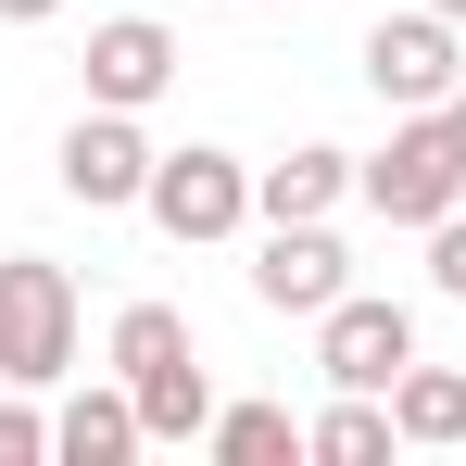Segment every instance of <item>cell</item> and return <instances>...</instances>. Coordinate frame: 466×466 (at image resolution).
Returning <instances> with one entry per match:
<instances>
[{"label": "cell", "instance_id": "cell-6", "mask_svg": "<svg viewBox=\"0 0 466 466\" xmlns=\"http://www.w3.org/2000/svg\"><path fill=\"white\" fill-rule=\"evenodd\" d=\"M64 202H88V215H114V202H139V189H152V139H139V114H114V101H88L76 127H64Z\"/></svg>", "mask_w": 466, "mask_h": 466}, {"label": "cell", "instance_id": "cell-15", "mask_svg": "<svg viewBox=\"0 0 466 466\" xmlns=\"http://www.w3.org/2000/svg\"><path fill=\"white\" fill-rule=\"evenodd\" d=\"M189 353V315L177 303H127L114 315V379H152V366H177Z\"/></svg>", "mask_w": 466, "mask_h": 466}, {"label": "cell", "instance_id": "cell-3", "mask_svg": "<svg viewBox=\"0 0 466 466\" xmlns=\"http://www.w3.org/2000/svg\"><path fill=\"white\" fill-rule=\"evenodd\" d=\"M366 88L403 101V114H441L466 88V51H454V13H379L366 25Z\"/></svg>", "mask_w": 466, "mask_h": 466}, {"label": "cell", "instance_id": "cell-5", "mask_svg": "<svg viewBox=\"0 0 466 466\" xmlns=\"http://www.w3.org/2000/svg\"><path fill=\"white\" fill-rule=\"evenodd\" d=\"M315 366H328V390H390L416 366V315L379 303V290H340V303L315 315Z\"/></svg>", "mask_w": 466, "mask_h": 466}, {"label": "cell", "instance_id": "cell-11", "mask_svg": "<svg viewBox=\"0 0 466 466\" xmlns=\"http://www.w3.org/2000/svg\"><path fill=\"white\" fill-rule=\"evenodd\" d=\"M390 429L429 441V454L466 441V366H403V379H390Z\"/></svg>", "mask_w": 466, "mask_h": 466}, {"label": "cell", "instance_id": "cell-20", "mask_svg": "<svg viewBox=\"0 0 466 466\" xmlns=\"http://www.w3.org/2000/svg\"><path fill=\"white\" fill-rule=\"evenodd\" d=\"M429 13H454V25H466V0H429Z\"/></svg>", "mask_w": 466, "mask_h": 466}, {"label": "cell", "instance_id": "cell-19", "mask_svg": "<svg viewBox=\"0 0 466 466\" xmlns=\"http://www.w3.org/2000/svg\"><path fill=\"white\" fill-rule=\"evenodd\" d=\"M441 127H454V152H466V88H454V101H441Z\"/></svg>", "mask_w": 466, "mask_h": 466}, {"label": "cell", "instance_id": "cell-7", "mask_svg": "<svg viewBox=\"0 0 466 466\" xmlns=\"http://www.w3.org/2000/svg\"><path fill=\"white\" fill-rule=\"evenodd\" d=\"M340 290H353V252L328 239V215L265 228V252H252V303H265V315H328Z\"/></svg>", "mask_w": 466, "mask_h": 466}, {"label": "cell", "instance_id": "cell-9", "mask_svg": "<svg viewBox=\"0 0 466 466\" xmlns=\"http://www.w3.org/2000/svg\"><path fill=\"white\" fill-rule=\"evenodd\" d=\"M340 189H353V152L303 139L290 164H265V177H252V215H265V228H290V215H340Z\"/></svg>", "mask_w": 466, "mask_h": 466}, {"label": "cell", "instance_id": "cell-10", "mask_svg": "<svg viewBox=\"0 0 466 466\" xmlns=\"http://www.w3.org/2000/svg\"><path fill=\"white\" fill-rule=\"evenodd\" d=\"M139 441H152V429H139V390H76V403L51 416V454L64 466H127Z\"/></svg>", "mask_w": 466, "mask_h": 466}, {"label": "cell", "instance_id": "cell-14", "mask_svg": "<svg viewBox=\"0 0 466 466\" xmlns=\"http://www.w3.org/2000/svg\"><path fill=\"white\" fill-rule=\"evenodd\" d=\"M202 441H215L228 466H290V454H303V429H290V403H228V416H215Z\"/></svg>", "mask_w": 466, "mask_h": 466}, {"label": "cell", "instance_id": "cell-18", "mask_svg": "<svg viewBox=\"0 0 466 466\" xmlns=\"http://www.w3.org/2000/svg\"><path fill=\"white\" fill-rule=\"evenodd\" d=\"M51 13H64V0H0V25H51Z\"/></svg>", "mask_w": 466, "mask_h": 466}, {"label": "cell", "instance_id": "cell-1", "mask_svg": "<svg viewBox=\"0 0 466 466\" xmlns=\"http://www.w3.org/2000/svg\"><path fill=\"white\" fill-rule=\"evenodd\" d=\"M64 366H76V278L13 252L0 265V390H51Z\"/></svg>", "mask_w": 466, "mask_h": 466}, {"label": "cell", "instance_id": "cell-16", "mask_svg": "<svg viewBox=\"0 0 466 466\" xmlns=\"http://www.w3.org/2000/svg\"><path fill=\"white\" fill-rule=\"evenodd\" d=\"M429 278H441V303H466V202L429 228Z\"/></svg>", "mask_w": 466, "mask_h": 466}, {"label": "cell", "instance_id": "cell-13", "mask_svg": "<svg viewBox=\"0 0 466 466\" xmlns=\"http://www.w3.org/2000/svg\"><path fill=\"white\" fill-rule=\"evenodd\" d=\"M127 390H139V429H152V441H202V429H215L202 353H177V366H152V379H127Z\"/></svg>", "mask_w": 466, "mask_h": 466}, {"label": "cell", "instance_id": "cell-17", "mask_svg": "<svg viewBox=\"0 0 466 466\" xmlns=\"http://www.w3.org/2000/svg\"><path fill=\"white\" fill-rule=\"evenodd\" d=\"M51 454V416L38 403H0V466H38Z\"/></svg>", "mask_w": 466, "mask_h": 466}, {"label": "cell", "instance_id": "cell-4", "mask_svg": "<svg viewBox=\"0 0 466 466\" xmlns=\"http://www.w3.org/2000/svg\"><path fill=\"white\" fill-rule=\"evenodd\" d=\"M139 202H152V228H164V239H228V228H252V164L189 139V152H164V164H152V189H139Z\"/></svg>", "mask_w": 466, "mask_h": 466}, {"label": "cell", "instance_id": "cell-2", "mask_svg": "<svg viewBox=\"0 0 466 466\" xmlns=\"http://www.w3.org/2000/svg\"><path fill=\"white\" fill-rule=\"evenodd\" d=\"M353 189L379 202L390 228H441V215L466 202V152H454V127H441V114H403V127H390V152L353 164Z\"/></svg>", "mask_w": 466, "mask_h": 466}, {"label": "cell", "instance_id": "cell-8", "mask_svg": "<svg viewBox=\"0 0 466 466\" xmlns=\"http://www.w3.org/2000/svg\"><path fill=\"white\" fill-rule=\"evenodd\" d=\"M164 76H177V38H164L152 13H127V25H101V38H88V101L139 114V101H164Z\"/></svg>", "mask_w": 466, "mask_h": 466}, {"label": "cell", "instance_id": "cell-12", "mask_svg": "<svg viewBox=\"0 0 466 466\" xmlns=\"http://www.w3.org/2000/svg\"><path fill=\"white\" fill-rule=\"evenodd\" d=\"M390 441H403V429H390V390H340V403L303 429V454H315V466H379Z\"/></svg>", "mask_w": 466, "mask_h": 466}]
</instances>
